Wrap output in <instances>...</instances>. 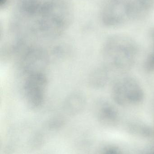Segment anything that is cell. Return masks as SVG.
<instances>
[{
  "label": "cell",
  "mask_w": 154,
  "mask_h": 154,
  "mask_svg": "<svg viewBox=\"0 0 154 154\" xmlns=\"http://www.w3.org/2000/svg\"><path fill=\"white\" fill-rule=\"evenodd\" d=\"M46 79L42 74L34 73L28 79L24 88L27 103L33 108L40 106L44 97Z\"/></svg>",
  "instance_id": "cell-1"
},
{
  "label": "cell",
  "mask_w": 154,
  "mask_h": 154,
  "mask_svg": "<svg viewBox=\"0 0 154 154\" xmlns=\"http://www.w3.org/2000/svg\"><path fill=\"white\" fill-rule=\"evenodd\" d=\"M7 1L8 0H0V6H4L7 2Z\"/></svg>",
  "instance_id": "cell-2"
}]
</instances>
